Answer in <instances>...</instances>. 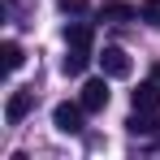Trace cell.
I'll return each instance as SVG.
<instances>
[{
	"mask_svg": "<svg viewBox=\"0 0 160 160\" xmlns=\"http://www.w3.org/2000/svg\"><path fill=\"white\" fill-rule=\"evenodd\" d=\"M56 9H61V13H82L87 0H56Z\"/></svg>",
	"mask_w": 160,
	"mask_h": 160,
	"instance_id": "12",
	"label": "cell"
},
{
	"mask_svg": "<svg viewBox=\"0 0 160 160\" xmlns=\"http://www.w3.org/2000/svg\"><path fill=\"white\" fill-rule=\"evenodd\" d=\"M87 65H91V48H69V52H65V61H61V69H65L69 78H78Z\"/></svg>",
	"mask_w": 160,
	"mask_h": 160,
	"instance_id": "8",
	"label": "cell"
},
{
	"mask_svg": "<svg viewBox=\"0 0 160 160\" xmlns=\"http://www.w3.org/2000/svg\"><path fill=\"white\" fill-rule=\"evenodd\" d=\"M82 112H87L82 100H78V104H56L52 108V126L61 134H82Z\"/></svg>",
	"mask_w": 160,
	"mask_h": 160,
	"instance_id": "1",
	"label": "cell"
},
{
	"mask_svg": "<svg viewBox=\"0 0 160 160\" xmlns=\"http://www.w3.org/2000/svg\"><path fill=\"white\" fill-rule=\"evenodd\" d=\"M91 39H95L91 22H74V26H65V43H69V48H91Z\"/></svg>",
	"mask_w": 160,
	"mask_h": 160,
	"instance_id": "9",
	"label": "cell"
},
{
	"mask_svg": "<svg viewBox=\"0 0 160 160\" xmlns=\"http://www.w3.org/2000/svg\"><path fill=\"white\" fill-rule=\"evenodd\" d=\"M152 78H156V82H160V65H156V74H152Z\"/></svg>",
	"mask_w": 160,
	"mask_h": 160,
	"instance_id": "13",
	"label": "cell"
},
{
	"mask_svg": "<svg viewBox=\"0 0 160 160\" xmlns=\"http://www.w3.org/2000/svg\"><path fill=\"white\" fill-rule=\"evenodd\" d=\"M78 100H82L87 112H104V108H108V82H104V78H91L87 87H82Z\"/></svg>",
	"mask_w": 160,
	"mask_h": 160,
	"instance_id": "3",
	"label": "cell"
},
{
	"mask_svg": "<svg viewBox=\"0 0 160 160\" xmlns=\"http://www.w3.org/2000/svg\"><path fill=\"white\" fill-rule=\"evenodd\" d=\"M126 130L130 134H160V108H134L130 112V121H126Z\"/></svg>",
	"mask_w": 160,
	"mask_h": 160,
	"instance_id": "4",
	"label": "cell"
},
{
	"mask_svg": "<svg viewBox=\"0 0 160 160\" xmlns=\"http://www.w3.org/2000/svg\"><path fill=\"white\" fill-rule=\"evenodd\" d=\"M138 18V9L126 4V0H104L100 4V22H134Z\"/></svg>",
	"mask_w": 160,
	"mask_h": 160,
	"instance_id": "6",
	"label": "cell"
},
{
	"mask_svg": "<svg viewBox=\"0 0 160 160\" xmlns=\"http://www.w3.org/2000/svg\"><path fill=\"white\" fill-rule=\"evenodd\" d=\"M0 56H4V69H9V74H13V69H22V61H26V52H22L13 39H4V43H0Z\"/></svg>",
	"mask_w": 160,
	"mask_h": 160,
	"instance_id": "10",
	"label": "cell"
},
{
	"mask_svg": "<svg viewBox=\"0 0 160 160\" xmlns=\"http://www.w3.org/2000/svg\"><path fill=\"white\" fill-rule=\"evenodd\" d=\"M100 69H104V78H130V56H126V48H104L100 52Z\"/></svg>",
	"mask_w": 160,
	"mask_h": 160,
	"instance_id": "2",
	"label": "cell"
},
{
	"mask_svg": "<svg viewBox=\"0 0 160 160\" xmlns=\"http://www.w3.org/2000/svg\"><path fill=\"white\" fill-rule=\"evenodd\" d=\"M30 108H35V95H30V91H13V95H9V104H4V121H9V126H18Z\"/></svg>",
	"mask_w": 160,
	"mask_h": 160,
	"instance_id": "5",
	"label": "cell"
},
{
	"mask_svg": "<svg viewBox=\"0 0 160 160\" xmlns=\"http://www.w3.org/2000/svg\"><path fill=\"white\" fill-rule=\"evenodd\" d=\"M130 104H134V108H147V112L160 108V82H156V78H152V82H138V91L130 95Z\"/></svg>",
	"mask_w": 160,
	"mask_h": 160,
	"instance_id": "7",
	"label": "cell"
},
{
	"mask_svg": "<svg viewBox=\"0 0 160 160\" xmlns=\"http://www.w3.org/2000/svg\"><path fill=\"white\" fill-rule=\"evenodd\" d=\"M138 18H143L147 26H160V0H143V4H138Z\"/></svg>",
	"mask_w": 160,
	"mask_h": 160,
	"instance_id": "11",
	"label": "cell"
}]
</instances>
